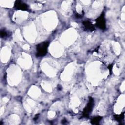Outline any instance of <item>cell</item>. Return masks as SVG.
<instances>
[{"label": "cell", "mask_w": 125, "mask_h": 125, "mask_svg": "<svg viewBox=\"0 0 125 125\" xmlns=\"http://www.w3.org/2000/svg\"><path fill=\"white\" fill-rule=\"evenodd\" d=\"M48 45V42H44L39 44L37 47V55L39 56H42L44 55L47 52Z\"/></svg>", "instance_id": "6da1fadb"}, {"label": "cell", "mask_w": 125, "mask_h": 125, "mask_svg": "<svg viewBox=\"0 0 125 125\" xmlns=\"http://www.w3.org/2000/svg\"><path fill=\"white\" fill-rule=\"evenodd\" d=\"M14 7L16 9L21 10H28L27 5L21 0H16L14 3Z\"/></svg>", "instance_id": "7a4b0ae2"}, {"label": "cell", "mask_w": 125, "mask_h": 125, "mask_svg": "<svg viewBox=\"0 0 125 125\" xmlns=\"http://www.w3.org/2000/svg\"><path fill=\"white\" fill-rule=\"evenodd\" d=\"M97 25L101 29H104L105 27V21L104 20V15L102 14L97 20Z\"/></svg>", "instance_id": "3957f363"}, {"label": "cell", "mask_w": 125, "mask_h": 125, "mask_svg": "<svg viewBox=\"0 0 125 125\" xmlns=\"http://www.w3.org/2000/svg\"><path fill=\"white\" fill-rule=\"evenodd\" d=\"M83 23L84 26L85 27V28H86L87 29H88L90 30H91V31H92L94 29L92 24L90 22H89L88 21H86L83 22Z\"/></svg>", "instance_id": "277c9868"}, {"label": "cell", "mask_w": 125, "mask_h": 125, "mask_svg": "<svg viewBox=\"0 0 125 125\" xmlns=\"http://www.w3.org/2000/svg\"><path fill=\"white\" fill-rule=\"evenodd\" d=\"M6 35V33L4 31H1V37H5Z\"/></svg>", "instance_id": "5b68a950"}]
</instances>
